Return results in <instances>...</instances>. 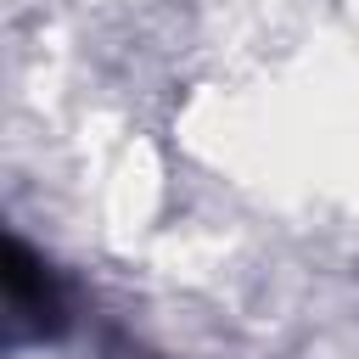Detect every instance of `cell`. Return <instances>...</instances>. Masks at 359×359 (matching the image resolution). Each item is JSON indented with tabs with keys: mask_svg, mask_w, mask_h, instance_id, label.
Wrapping results in <instances>:
<instances>
[{
	"mask_svg": "<svg viewBox=\"0 0 359 359\" xmlns=\"http://www.w3.org/2000/svg\"><path fill=\"white\" fill-rule=\"evenodd\" d=\"M6 309H11V337L17 342H45L67 325V297L56 275L11 236L6 241Z\"/></svg>",
	"mask_w": 359,
	"mask_h": 359,
	"instance_id": "cell-1",
	"label": "cell"
},
{
	"mask_svg": "<svg viewBox=\"0 0 359 359\" xmlns=\"http://www.w3.org/2000/svg\"><path fill=\"white\" fill-rule=\"evenodd\" d=\"M112 359H157V353H146V348H118Z\"/></svg>",
	"mask_w": 359,
	"mask_h": 359,
	"instance_id": "cell-2",
	"label": "cell"
}]
</instances>
